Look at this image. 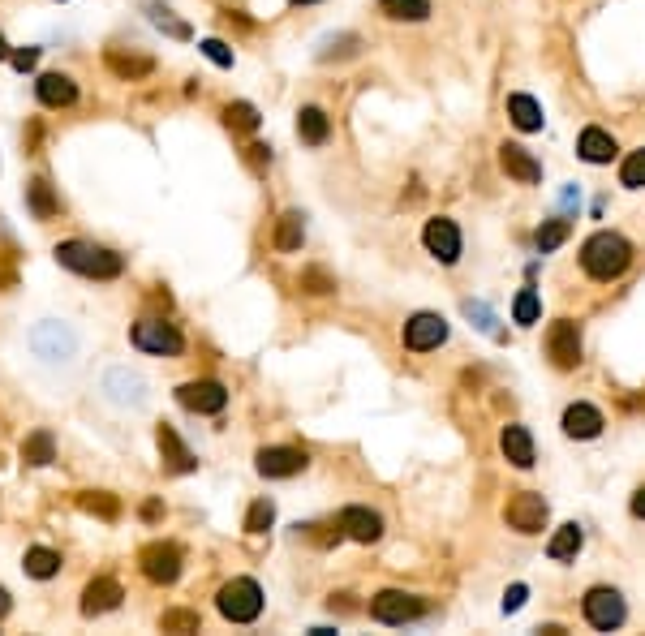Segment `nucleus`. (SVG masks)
Segmentation results:
<instances>
[{
	"label": "nucleus",
	"mask_w": 645,
	"mask_h": 636,
	"mask_svg": "<svg viewBox=\"0 0 645 636\" xmlns=\"http://www.w3.org/2000/svg\"><path fill=\"white\" fill-rule=\"evenodd\" d=\"M267 159H271V151H267V147H250V164H254V168H263Z\"/></svg>",
	"instance_id": "45"
},
{
	"label": "nucleus",
	"mask_w": 645,
	"mask_h": 636,
	"mask_svg": "<svg viewBox=\"0 0 645 636\" xmlns=\"http://www.w3.org/2000/svg\"><path fill=\"white\" fill-rule=\"evenodd\" d=\"M26 202H31V211L39 215V220H52V215L61 211V202H56V194H52V185L43 181V177H35L31 185H26Z\"/></svg>",
	"instance_id": "29"
},
{
	"label": "nucleus",
	"mask_w": 645,
	"mask_h": 636,
	"mask_svg": "<svg viewBox=\"0 0 645 636\" xmlns=\"http://www.w3.org/2000/svg\"><path fill=\"white\" fill-rule=\"evenodd\" d=\"M568 233H572V224H568V220H547V224L538 228V237H534V241H538V250H542V254H551V250H559V245L568 241Z\"/></svg>",
	"instance_id": "33"
},
{
	"label": "nucleus",
	"mask_w": 645,
	"mask_h": 636,
	"mask_svg": "<svg viewBox=\"0 0 645 636\" xmlns=\"http://www.w3.org/2000/svg\"><path fill=\"white\" fill-rule=\"evenodd\" d=\"M155 443H160V452H164V460H168L172 473H190V469H198L194 452L177 439V430H172V426H160V430H155Z\"/></svg>",
	"instance_id": "22"
},
{
	"label": "nucleus",
	"mask_w": 645,
	"mask_h": 636,
	"mask_svg": "<svg viewBox=\"0 0 645 636\" xmlns=\"http://www.w3.org/2000/svg\"><path fill=\"white\" fill-rule=\"evenodd\" d=\"M22 563H26V576H35V581H52L61 572V555L48 551V546H31Z\"/></svg>",
	"instance_id": "27"
},
{
	"label": "nucleus",
	"mask_w": 645,
	"mask_h": 636,
	"mask_svg": "<svg viewBox=\"0 0 645 636\" xmlns=\"http://www.w3.org/2000/svg\"><path fill=\"white\" fill-rule=\"evenodd\" d=\"M142 563V576H147L151 585H172L181 576V546L177 542H151L147 551L138 555Z\"/></svg>",
	"instance_id": "8"
},
{
	"label": "nucleus",
	"mask_w": 645,
	"mask_h": 636,
	"mask_svg": "<svg viewBox=\"0 0 645 636\" xmlns=\"http://www.w3.org/2000/svg\"><path fill=\"white\" fill-rule=\"evenodd\" d=\"M504 520L516 533H542L547 529V499L538 490H516L504 508Z\"/></svg>",
	"instance_id": "6"
},
{
	"label": "nucleus",
	"mask_w": 645,
	"mask_h": 636,
	"mask_svg": "<svg viewBox=\"0 0 645 636\" xmlns=\"http://www.w3.org/2000/svg\"><path fill=\"white\" fill-rule=\"evenodd\" d=\"M293 5H314V0H293Z\"/></svg>",
	"instance_id": "50"
},
{
	"label": "nucleus",
	"mask_w": 645,
	"mask_h": 636,
	"mask_svg": "<svg viewBox=\"0 0 645 636\" xmlns=\"http://www.w3.org/2000/svg\"><path fill=\"white\" fill-rule=\"evenodd\" d=\"M142 516H147V520H160V503H155V499L142 503Z\"/></svg>",
	"instance_id": "47"
},
{
	"label": "nucleus",
	"mask_w": 645,
	"mask_h": 636,
	"mask_svg": "<svg viewBox=\"0 0 645 636\" xmlns=\"http://www.w3.org/2000/svg\"><path fill=\"white\" fill-rule=\"evenodd\" d=\"M35 95H39V104H48V108H69L78 99V86L65 74H43L35 82Z\"/></svg>",
	"instance_id": "21"
},
{
	"label": "nucleus",
	"mask_w": 645,
	"mask_h": 636,
	"mask_svg": "<svg viewBox=\"0 0 645 636\" xmlns=\"http://www.w3.org/2000/svg\"><path fill=\"white\" fill-rule=\"evenodd\" d=\"M5 615H9V594L0 589V619H5Z\"/></svg>",
	"instance_id": "48"
},
{
	"label": "nucleus",
	"mask_w": 645,
	"mask_h": 636,
	"mask_svg": "<svg viewBox=\"0 0 645 636\" xmlns=\"http://www.w3.org/2000/svg\"><path fill=\"white\" fill-rule=\"evenodd\" d=\"M581 542H585L581 525H559V529H555V538L547 542V555H551L555 563H564V559H577Z\"/></svg>",
	"instance_id": "25"
},
{
	"label": "nucleus",
	"mask_w": 645,
	"mask_h": 636,
	"mask_svg": "<svg viewBox=\"0 0 645 636\" xmlns=\"http://www.w3.org/2000/svg\"><path fill=\"white\" fill-rule=\"evenodd\" d=\"M134 344L142 353H151V357H177L185 349V340H181V331L164 323V318H142V323H134Z\"/></svg>",
	"instance_id": "4"
},
{
	"label": "nucleus",
	"mask_w": 645,
	"mask_h": 636,
	"mask_svg": "<svg viewBox=\"0 0 645 636\" xmlns=\"http://www.w3.org/2000/svg\"><path fill=\"white\" fill-rule=\"evenodd\" d=\"M508 117L521 134H534V129H542V104L534 95H508Z\"/></svg>",
	"instance_id": "24"
},
{
	"label": "nucleus",
	"mask_w": 645,
	"mask_h": 636,
	"mask_svg": "<svg viewBox=\"0 0 645 636\" xmlns=\"http://www.w3.org/2000/svg\"><path fill=\"white\" fill-rule=\"evenodd\" d=\"M340 533H344V529H332V525H314V529H310V542L332 546V542H340Z\"/></svg>",
	"instance_id": "42"
},
{
	"label": "nucleus",
	"mask_w": 645,
	"mask_h": 636,
	"mask_svg": "<svg viewBox=\"0 0 645 636\" xmlns=\"http://www.w3.org/2000/svg\"><path fill=\"white\" fill-rule=\"evenodd\" d=\"M151 22H155V26H164V31H168V35H177V39L190 35V26L177 22V18H168V9H160V5H151Z\"/></svg>",
	"instance_id": "40"
},
{
	"label": "nucleus",
	"mask_w": 645,
	"mask_h": 636,
	"mask_svg": "<svg viewBox=\"0 0 645 636\" xmlns=\"http://www.w3.org/2000/svg\"><path fill=\"white\" fill-rule=\"evenodd\" d=\"M22 460H26V465H52V460H56V443H52L48 430H35V435L22 443Z\"/></svg>",
	"instance_id": "30"
},
{
	"label": "nucleus",
	"mask_w": 645,
	"mask_h": 636,
	"mask_svg": "<svg viewBox=\"0 0 645 636\" xmlns=\"http://www.w3.org/2000/svg\"><path fill=\"white\" fill-rule=\"evenodd\" d=\"M379 9L392 22H426L430 18V0H379Z\"/></svg>",
	"instance_id": "28"
},
{
	"label": "nucleus",
	"mask_w": 645,
	"mask_h": 636,
	"mask_svg": "<svg viewBox=\"0 0 645 636\" xmlns=\"http://www.w3.org/2000/svg\"><path fill=\"white\" fill-rule=\"evenodd\" d=\"M370 615L379 619V624H413L418 615H426V602L413 598V594H400V589H383V594L370 598Z\"/></svg>",
	"instance_id": "7"
},
{
	"label": "nucleus",
	"mask_w": 645,
	"mask_h": 636,
	"mask_svg": "<svg viewBox=\"0 0 645 636\" xmlns=\"http://www.w3.org/2000/svg\"><path fill=\"white\" fill-rule=\"evenodd\" d=\"M271 520H276V508H271L267 499H258L254 508H250V516H246V529H250V533H267Z\"/></svg>",
	"instance_id": "38"
},
{
	"label": "nucleus",
	"mask_w": 645,
	"mask_h": 636,
	"mask_svg": "<svg viewBox=\"0 0 645 636\" xmlns=\"http://www.w3.org/2000/svg\"><path fill=\"white\" fill-rule=\"evenodd\" d=\"M301 288H306V293H332V276H327V271L323 267H310L306 271V276H301Z\"/></svg>",
	"instance_id": "39"
},
{
	"label": "nucleus",
	"mask_w": 645,
	"mask_h": 636,
	"mask_svg": "<svg viewBox=\"0 0 645 636\" xmlns=\"http://www.w3.org/2000/svg\"><path fill=\"white\" fill-rule=\"evenodd\" d=\"M577 155L585 159V164H611L615 159V138L607 134V129H581V138H577Z\"/></svg>",
	"instance_id": "20"
},
{
	"label": "nucleus",
	"mask_w": 645,
	"mask_h": 636,
	"mask_svg": "<svg viewBox=\"0 0 645 636\" xmlns=\"http://www.w3.org/2000/svg\"><path fill=\"white\" fill-rule=\"evenodd\" d=\"M108 69H112V74H121V78H147L155 65L147 61V56H121V52H108Z\"/></svg>",
	"instance_id": "31"
},
{
	"label": "nucleus",
	"mask_w": 645,
	"mask_h": 636,
	"mask_svg": "<svg viewBox=\"0 0 645 636\" xmlns=\"http://www.w3.org/2000/svg\"><path fill=\"white\" fill-rule=\"evenodd\" d=\"M499 447H504V456L512 460L516 469H534V435H529L525 426H504V435H499Z\"/></svg>",
	"instance_id": "19"
},
{
	"label": "nucleus",
	"mask_w": 645,
	"mask_h": 636,
	"mask_svg": "<svg viewBox=\"0 0 645 636\" xmlns=\"http://www.w3.org/2000/svg\"><path fill=\"white\" fill-rule=\"evenodd\" d=\"M628 263H633V245H628L620 233H594L590 241L581 245V267H585V276H594V280H620Z\"/></svg>",
	"instance_id": "1"
},
{
	"label": "nucleus",
	"mask_w": 645,
	"mask_h": 636,
	"mask_svg": "<svg viewBox=\"0 0 645 636\" xmlns=\"http://www.w3.org/2000/svg\"><path fill=\"white\" fill-rule=\"evenodd\" d=\"M5 56H9V48H5V35H0V61H5Z\"/></svg>",
	"instance_id": "49"
},
{
	"label": "nucleus",
	"mask_w": 645,
	"mask_h": 636,
	"mask_svg": "<svg viewBox=\"0 0 645 636\" xmlns=\"http://www.w3.org/2000/svg\"><path fill=\"white\" fill-rule=\"evenodd\" d=\"M633 516H637V520H645V486L633 495Z\"/></svg>",
	"instance_id": "46"
},
{
	"label": "nucleus",
	"mask_w": 645,
	"mask_h": 636,
	"mask_svg": "<svg viewBox=\"0 0 645 636\" xmlns=\"http://www.w3.org/2000/svg\"><path fill=\"white\" fill-rule=\"evenodd\" d=\"M499 164H504L508 177L521 181V185H538L542 181V164L525 147H516V142H504V147H499Z\"/></svg>",
	"instance_id": "17"
},
{
	"label": "nucleus",
	"mask_w": 645,
	"mask_h": 636,
	"mask_svg": "<svg viewBox=\"0 0 645 636\" xmlns=\"http://www.w3.org/2000/svg\"><path fill=\"white\" fill-rule=\"evenodd\" d=\"M56 263L78 271L86 280H117L121 276V254H112L108 245H95V241H61L56 245Z\"/></svg>",
	"instance_id": "2"
},
{
	"label": "nucleus",
	"mask_w": 645,
	"mask_h": 636,
	"mask_svg": "<svg viewBox=\"0 0 645 636\" xmlns=\"http://www.w3.org/2000/svg\"><path fill=\"white\" fill-rule=\"evenodd\" d=\"M82 508L95 512V516H104V520H117L121 516V503L112 499V495H82Z\"/></svg>",
	"instance_id": "37"
},
{
	"label": "nucleus",
	"mask_w": 645,
	"mask_h": 636,
	"mask_svg": "<svg viewBox=\"0 0 645 636\" xmlns=\"http://www.w3.org/2000/svg\"><path fill=\"white\" fill-rule=\"evenodd\" d=\"M602 413L594 409V404H568L564 409V435L568 439H598L602 435Z\"/></svg>",
	"instance_id": "18"
},
{
	"label": "nucleus",
	"mask_w": 645,
	"mask_h": 636,
	"mask_svg": "<svg viewBox=\"0 0 645 636\" xmlns=\"http://www.w3.org/2000/svg\"><path fill=\"white\" fill-rule=\"evenodd\" d=\"M306 465L310 460L301 447H263V452H258V473L263 477H297Z\"/></svg>",
	"instance_id": "14"
},
{
	"label": "nucleus",
	"mask_w": 645,
	"mask_h": 636,
	"mask_svg": "<svg viewBox=\"0 0 645 636\" xmlns=\"http://www.w3.org/2000/svg\"><path fill=\"white\" fill-rule=\"evenodd\" d=\"M443 340H448V323H443L439 314L422 310L405 323V349H413V353H430V349H439Z\"/></svg>",
	"instance_id": "11"
},
{
	"label": "nucleus",
	"mask_w": 645,
	"mask_h": 636,
	"mask_svg": "<svg viewBox=\"0 0 645 636\" xmlns=\"http://www.w3.org/2000/svg\"><path fill=\"white\" fill-rule=\"evenodd\" d=\"M35 61H39V48H22V52H13V69H35Z\"/></svg>",
	"instance_id": "44"
},
{
	"label": "nucleus",
	"mask_w": 645,
	"mask_h": 636,
	"mask_svg": "<svg viewBox=\"0 0 645 636\" xmlns=\"http://www.w3.org/2000/svg\"><path fill=\"white\" fill-rule=\"evenodd\" d=\"M340 529H344V538L370 546V542L383 538V516L370 512V508H344L340 512Z\"/></svg>",
	"instance_id": "16"
},
{
	"label": "nucleus",
	"mask_w": 645,
	"mask_h": 636,
	"mask_svg": "<svg viewBox=\"0 0 645 636\" xmlns=\"http://www.w3.org/2000/svg\"><path fill=\"white\" fill-rule=\"evenodd\" d=\"M31 349H35V357H43V361H65V357H74L78 336H74V331H69L65 323H39V327L31 331Z\"/></svg>",
	"instance_id": "10"
},
{
	"label": "nucleus",
	"mask_w": 645,
	"mask_h": 636,
	"mask_svg": "<svg viewBox=\"0 0 645 636\" xmlns=\"http://www.w3.org/2000/svg\"><path fill=\"white\" fill-rule=\"evenodd\" d=\"M215 606H220V615L228 624H254V619L263 615V589H258L250 576H237V581H228L220 589Z\"/></svg>",
	"instance_id": "3"
},
{
	"label": "nucleus",
	"mask_w": 645,
	"mask_h": 636,
	"mask_svg": "<svg viewBox=\"0 0 645 636\" xmlns=\"http://www.w3.org/2000/svg\"><path fill=\"white\" fill-rule=\"evenodd\" d=\"M297 138L306 142V147H323L327 138H332V121H327L323 108H301L297 112Z\"/></svg>",
	"instance_id": "23"
},
{
	"label": "nucleus",
	"mask_w": 645,
	"mask_h": 636,
	"mask_svg": "<svg viewBox=\"0 0 645 636\" xmlns=\"http://www.w3.org/2000/svg\"><path fill=\"white\" fill-rule=\"evenodd\" d=\"M525 598H529V589H525V585H512L508 594H504V611H508V615H512V611H521Z\"/></svg>",
	"instance_id": "43"
},
{
	"label": "nucleus",
	"mask_w": 645,
	"mask_h": 636,
	"mask_svg": "<svg viewBox=\"0 0 645 636\" xmlns=\"http://www.w3.org/2000/svg\"><path fill=\"white\" fill-rule=\"evenodd\" d=\"M422 241H426V250L439 258V263H456L461 258V228H456L452 220H426V228H422Z\"/></svg>",
	"instance_id": "13"
},
{
	"label": "nucleus",
	"mask_w": 645,
	"mask_h": 636,
	"mask_svg": "<svg viewBox=\"0 0 645 636\" xmlns=\"http://www.w3.org/2000/svg\"><path fill=\"white\" fill-rule=\"evenodd\" d=\"M224 121H228V129H237V134H250V129H258V112L250 104H228Z\"/></svg>",
	"instance_id": "35"
},
{
	"label": "nucleus",
	"mask_w": 645,
	"mask_h": 636,
	"mask_svg": "<svg viewBox=\"0 0 645 636\" xmlns=\"http://www.w3.org/2000/svg\"><path fill=\"white\" fill-rule=\"evenodd\" d=\"M177 400L190 413H220L228 404V392H224V383H215V379H194V383L177 387Z\"/></svg>",
	"instance_id": "12"
},
{
	"label": "nucleus",
	"mask_w": 645,
	"mask_h": 636,
	"mask_svg": "<svg viewBox=\"0 0 645 636\" xmlns=\"http://www.w3.org/2000/svg\"><path fill=\"white\" fill-rule=\"evenodd\" d=\"M121 598H125V589L112 581V576H95V581L82 589V615H108L121 606Z\"/></svg>",
	"instance_id": "15"
},
{
	"label": "nucleus",
	"mask_w": 645,
	"mask_h": 636,
	"mask_svg": "<svg viewBox=\"0 0 645 636\" xmlns=\"http://www.w3.org/2000/svg\"><path fill=\"white\" fill-rule=\"evenodd\" d=\"M538 314H542L538 293H534V288H521V293H516V301H512V318H516L521 327H534Z\"/></svg>",
	"instance_id": "32"
},
{
	"label": "nucleus",
	"mask_w": 645,
	"mask_h": 636,
	"mask_svg": "<svg viewBox=\"0 0 645 636\" xmlns=\"http://www.w3.org/2000/svg\"><path fill=\"white\" fill-rule=\"evenodd\" d=\"M547 357L559 370H577L581 366V331L572 318H555L547 331Z\"/></svg>",
	"instance_id": "9"
},
{
	"label": "nucleus",
	"mask_w": 645,
	"mask_h": 636,
	"mask_svg": "<svg viewBox=\"0 0 645 636\" xmlns=\"http://www.w3.org/2000/svg\"><path fill=\"white\" fill-rule=\"evenodd\" d=\"M581 611H585V624L590 628H598V632H615L624 624V598L615 594V589H607V585H598V589H590L585 594V602H581Z\"/></svg>",
	"instance_id": "5"
},
{
	"label": "nucleus",
	"mask_w": 645,
	"mask_h": 636,
	"mask_svg": "<svg viewBox=\"0 0 645 636\" xmlns=\"http://www.w3.org/2000/svg\"><path fill=\"white\" fill-rule=\"evenodd\" d=\"M160 628L164 632H198L203 628V619H198V611H168L160 619Z\"/></svg>",
	"instance_id": "36"
},
{
	"label": "nucleus",
	"mask_w": 645,
	"mask_h": 636,
	"mask_svg": "<svg viewBox=\"0 0 645 636\" xmlns=\"http://www.w3.org/2000/svg\"><path fill=\"white\" fill-rule=\"evenodd\" d=\"M203 56H207V61H215L220 69H233V52H228V43H220V39H207Z\"/></svg>",
	"instance_id": "41"
},
{
	"label": "nucleus",
	"mask_w": 645,
	"mask_h": 636,
	"mask_svg": "<svg viewBox=\"0 0 645 636\" xmlns=\"http://www.w3.org/2000/svg\"><path fill=\"white\" fill-rule=\"evenodd\" d=\"M620 185H628V190H645V147L624 159V168H620Z\"/></svg>",
	"instance_id": "34"
},
{
	"label": "nucleus",
	"mask_w": 645,
	"mask_h": 636,
	"mask_svg": "<svg viewBox=\"0 0 645 636\" xmlns=\"http://www.w3.org/2000/svg\"><path fill=\"white\" fill-rule=\"evenodd\" d=\"M301 237H306V220H301V211H284L280 224H276V250H284V254L301 250Z\"/></svg>",
	"instance_id": "26"
}]
</instances>
